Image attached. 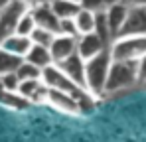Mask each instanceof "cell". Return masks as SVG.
Here are the masks:
<instances>
[{
  "label": "cell",
  "mask_w": 146,
  "mask_h": 142,
  "mask_svg": "<svg viewBox=\"0 0 146 142\" xmlns=\"http://www.w3.org/2000/svg\"><path fill=\"white\" fill-rule=\"evenodd\" d=\"M109 2H115V0H109Z\"/></svg>",
  "instance_id": "obj_29"
},
{
  "label": "cell",
  "mask_w": 146,
  "mask_h": 142,
  "mask_svg": "<svg viewBox=\"0 0 146 142\" xmlns=\"http://www.w3.org/2000/svg\"><path fill=\"white\" fill-rule=\"evenodd\" d=\"M75 49H77V38L63 36V34H55L53 40H51V44H49V47H48L53 63H59V61L67 59L69 55L75 53Z\"/></svg>",
  "instance_id": "obj_7"
},
{
  "label": "cell",
  "mask_w": 146,
  "mask_h": 142,
  "mask_svg": "<svg viewBox=\"0 0 146 142\" xmlns=\"http://www.w3.org/2000/svg\"><path fill=\"white\" fill-rule=\"evenodd\" d=\"M71 2H77V4H79V2H81V0H71ZM79 6H81V4H79Z\"/></svg>",
  "instance_id": "obj_27"
},
{
  "label": "cell",
  "mask_w": 146,
  "mask_h": 142,
  "mask_svg": "<svg viewBox=\"0 0 146 142\" xmlns=\"http://www.w3.org/2000/svg\"><path fill=\"white\" fill-rule=\"evenodd\" d=\"M24 59L14 55V53H8L4 49H0V75H6V73H16L20 63Z\"/></svg>",
  "instance_id": "obj_16"
},
{
  "label": "cell",
  "mask_w": 146,
  "mask_h": 142,
  "mask_svg": "<svg viewBox=\"0 0 146 142\" xmlns=\"http://www.w3.org/2000/svg\"><path fill=\"white\" fill-rule=\"evenodd\" d=\"M136 79H138V87L146 83V53L136 59Z\"/></svg>",
  "instance_id": "obj_23"
},
{
  "label": "cell",
  "mask_w": 146,
  "mask_h": 142,
  "mask_svg": "<svg viewBox=\"0 0 146 142\" xmlns=\"http://www.w3.org/2000/svg\"><path fill=\"white\" fill-rule=\"evenodd\" d=\"M16 75H18L20 81H26V79H40V77H42V69H38L36 65H32V63H28V61H22L20 67H18V71H16Z\"/></svg>",
  "instance_id": "obj_19"
},
{
  "label": "cell",
  "mask_w": 146,
  "mask_h": 142,
  "mask_svg": "<svg viewBox=\"0 0 146 142\" xmlns=\"http://www.w3.org/2000/svg\"><path fill=\"white\" fill-rule=\"evenodd\" d=\"M57 34L71 36V38H79V34H77V28H75V22H73V18H63V20H59V26H57Z\"/></svg>",
  "instance_id": "obj_21"
},
{
  "label": "cell",
  "mask_w": 146,
  "mask_h": 142,
  "mask_svg": "<svg viewBox=\"0 0 146 142\" xmlns=\"http://www.w3.org/2000/svg\"><path fill=\"white\" fill-rule=\"evenodd\" d=\"M46 105L65 113V115H81V107L77 103V99L71 95L59 93V91H49L48 89V99H46Z\"/></svg>",
  "instance_id": "obj_9"
},
{
  "label": "cell",
  "mask_w": 146,
  "mask_h": 142,
  "mask_svg": "<svg viewBox=\"0 0 146 142\" xmlns=\"http://www.w3.org/2000/svg\"><path fill=\"white\" fill-rule=\"evenodd\" d=\"M30 46H32L30 38L18 36V34H10L8 38H4V40L0 42V49L8 51V53H14V55H18V57H22V59H24L26 53H28Z\"/></svg>",
  "instance_id": "obj_12"
},
{
  "label": "cell",
  "mask_w": 146,
  "mask_h": 142,
  "mask_svg": "<svg viewBox=\"0 0 146 142\" xmlns=\"http://www.w3.org/2000/svg\"><path fill=\"white\" fill-rule=\"evenodd\" d=\"M28 8H36V6H44V4H49L51 0H22Z\"/></svg>",
  "instance_id": "obj_24"
},
{
  "label": "cell",
  "mask_w": 146,
  "mask_h": 142,
  "mask_svg": "<svg viewBox=\"0 0 146 142\" xmlns=\"http://www.w3.org/2000/svg\"><path fill=\"white\" fill-rule=\"evenodd\" d=\"M134 87H138L136 61H113L111 69H109V75H107L103 97L126 93V91H132Z\"/></svg>",
  "instance_id": "obj_1"
},
{
  "label": "cell",
  "mask_w": 146,
  "mask_h": 142,
  "mask_svg": "<svg viewBox=\"0 0 146 142\" xmlns=\"http://www.w3.org/2000/svg\"><path fill=\"white\" fill-rule=\"evenodd\" d=\"M49 8H51V12H53L59 20H63V18H73V16L81 10V6H79L77 2H71V0H51V2H49Z\"/></svg>",
  "instance_id": "obj_14"
},
{
  "label": "cell",
  "mask_w": 146,
  "mask_h": 142,
  "mask_svg": "<svg viewBox=\"0 0 146 142\" xmlns=\"http://www.w3.org/2000/svg\"><path fill=\"white\" fill-rule=\"evenodd\" d=\"M10 2H12V0H0V10H4V8H6Z\"/></svg>",
  "instance_id": "obj_26"
},
{
  "label": "cell",
  "mask_w": 146,
  "mask_h": 142,
  "mask_svg": "<svg viewBox=\"0 0 146 142\" xmlns=\"http://www.w3.org/2000/svg\"><path fill=\"white\" fill-rule=\"evenodd\" d=\"M109 53L113 61H136L146 53V36H119L111 42Z\"/></svg>",
  "instance_id": "obj_3"
},
{
  "label": "cell",
  "mask_w": 146,
  "mask_h": 142,
  "mask_svg": "<svg viewBox=\"0 0 146 142\" xmlns=\"http://www.w3.org/2000/svg\"><path fill=\"white\" fill-rule=\"evenodd\" d=\"M142 89H144V91H146V83H142Z\"/></svg>",
  "instance_id": "obj_28"
},
{
  "label": "cell",
  "mask_w": 146,
  "mask_h": 142,
  "mask_svg": "<svg viewBox=\"0 0 146 142\" xmlns=\"http://www.w3.org/2000/svg\"><path fill=\"white\" fill-rule=\"evenodd\" d=\"M119 36H146V6L128 8L126 20L122 24Z\"/></svg>",
  "instance_id": "obj_5"
},
{
  "label": "cell",
  "mask_w": 146,
  "mask_h": 142,
  "mask_svg": "<svg viewBox=\"0 0 146 142\" xmlns=\"http://www.w3.org/2000/svg\"><path fill=\"white\" fill-rule=\"evenodd\" d=\"M119 2H122L128 8H132V6H146V0H119Z\"/></svg>",
  "instance_id": "obj_25"
},
{
  "label": "cell",
  "mask_w": 146,
  "mask_h": 142,
  "mask_svg": "<svg viewBox=\"0 0 146 142\" xmlns=\"http://www.w3.org/2000/svg\"><path fill=\"white\" fill-rule=\"evenodd\" d=\"M55 65L63 71V75L71 81L73 85H77L79 89H85V61L77 53L69 55L67 59H63V61H59Z\"/></svg>",
  "instance_id": "obj_6"
},
{
  "label": "cell",
  "mask_w": 146,
  "mask_h": 142,
  "mask_svg": "<svg viewBox=\"0 0 146 142\" xmlns=\"http://www.w3.org/2000/svg\"><path fill=\"white\" fill-rule=\"evenodd\" d=\"M105 49H109V47L105 46V42L99 38L95 32H91V34H83V36L77 38V49H75V53H77L83 61L95 57L97 53L105 51Z\"/></svg>",
  "instance_id": "obj_8"
},
{
  "label": "cell",
  "mask_w": 146,
  "mask_h": 142,
  "mask_svg": "<svg viewBox=\"0 0 146 142\" xmlns=\"http://www.w3.org/2000/svg\"><path fill=\"white\" fill-rule=\"evenodd\" d=\"M79 4H81V8H85V10H91V12H101V10H105L111 2H109V0H81Z\"/></svg>",
  "instance_id": "obj_22"
},
{
  "label": "cell",
  "mask_w": 146,
  "mask_h": 142,
  "mask_svg": "<svg viewBox=\"0 0 146 142\" xmlns=\"http://www.w3.org/2000/svg\"><path fill=\"white\" fill-rule=\"evenodd\" d=\"M73 22H75V28H77V34H79V36L91 34L93 28H95V12L81 8V10L73 16Z\"/></svg>",
  "instance_id": "obj_15"
},
{
  "label": "cell",
  "mask_w": 146,
  "mask_h": 142,
  "mask_svg": "<svg viewBox=\"0 0 146 142\" xmlns=\"http://www.w3.org/2000/svg\"><path fill=\"white\" fill-rule=\"evenodd\" d=\"M126 14H128V6H124V4L119 2V0L111 2V4L105 8V16H107V24H109V30H111L113 40L119 36L122 24H124V20H126Z\"/></svg>",
  "instance_id": "obj_10"
},
{
  "label": "cell",
  "mask_w": 146,
  "mask_h": 142,
  "mask_svg": "<svg viewBox=\"0 0 146 142\" xmlns=\"http://www.w3.org/2000/svg\"><path fill=\"white\" fill-rule=\"evenodd\" d=\"M32 10V16H34V22L38 28L42 30H48L51 34H57V26H59V18L51 12L49 4L44 6H36V8H30Z\"/></svg>",
  "instance_id": "obj_11"
},
{
  "label": "cell",
  "mask_w": 146,
  "mask_h": 142,
  "mask_svg": "<svg viewBox=\"0 0 146 142\" xmlns=\"http://www.w3.org/2000/svg\"><path fill=\"white\" fill-rule=\"evenodd\" d=\"M26 10H30L22 0H12L4 10H0V42L4 38H8L10 34H14L18 18L24 14Z\"/></svg>",
  "instance_id": "obj_4"
},
{
  "label": "cell",
  "mask_w": 146,
  "mask_h": 142,
  "mask_svg": "<svg viewBox=\"0 0 146 142\" xmlns=\"http://www.w3.org/2000/svg\"><path fill=\"white\" fill-rule=\"evenodd\" d=\"M24 61L28 63H32V65H36L38 69H46L48 65H51L53 61H51V55H49L48 47H42V46H30L28 49V53L24 55Z\"/></svg>",
  "instance_id": "obj_13"
},
{
  "label": "cell",
  "mask_w": 146,
  "mask_h": 142,
  "mask_svg": "<svg viewBox=\"0 0 146 142\" xmlns=\"http://www.w3.org/2000/svg\"><path fill=\"white\" fill-rule=\"evenodd\" d=\"M34 28H36V22H34V16H32V10H26L24 14L18 18V22H16V30H14V34L30 38V34L34 32Z\"/></svg>",
  "instance_id": "obj_17"
},
{
  "label": "cell",
  "mask_w": 146,
  "mask_h": 142,
  "mask_svg": "<svg viewBox=\"0 0 146 142\" xmlns=\"http://www.w3.org/2000/svg\"><path fill=\"white\" fill-rule=\"evenodd\" d=\"M0 83H2V89L8 91V93H18V85H20V79L16 73H6V75H0Z\"/></svg>",
  "instance_id": "obj_20"
},
{
  "label": "cell",
  "mask_w": 146,
  "mask_h": 142,
  "mask_svg": "<svg viewBox=\"0 0 146 142\" xmlns=\"http://www.w3.org/2000/svg\"><path fill=\"white\" fill-rule=\"evenodd\" d=\"M111 63H113V59H111L109 49L101 51L95 57L85 61V91L93 99H99L105 93V83H107Z\"/></svg>",
  "instance_id": "obj_2"
},
{
  "label": "cell",
  "mask_w": 146,
  "mask_h": 142,
  "mask_svg": "<svg viewBox=\"0 0 146 142\" xmlns=\"http://www.w3.org/2000/svg\"><path fill=\"white\" fill-rule=\"evenodd\" d=\"M53 36L55 34H51L48 30H42V28H34V32L30 34V42L34 44V46H42V47H49L51 44V40H53Z\"/></svg>",
  "instance_id": "obj_18"
}]
</instances>
